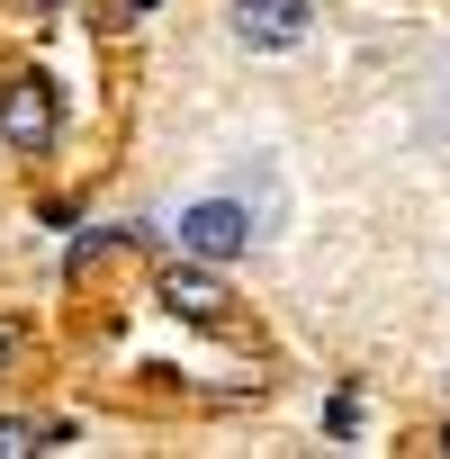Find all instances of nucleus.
<instances>
[{"instance_id": "obj_3", "label": "nucleus", "mask_w": 450, "mask_h": 459, "mask_svg": "<svg viewBox=\"0 0 450 459\" xmlns=\"http://www.w3.org/2000/svg\"><path fill=\"white\" fill-rule=\"evenodd\" d=\"M307 28H316L307 0H235V46H253V55H289V46H307Z\"/></svg>"}, {"instance_id": "obj_5", "label": "nucleus", "mask_w": 450, "mask_h": 459, "mask_svg": "<svg viewBox=\"0 0 450 459\" xmlns=\"http://www.w3.org/2000/svg\"><path fill=\"white\" fill-rule=\"evenodd\" d=\"M28 450H46V432L28 414H0V459H28Z\"/></svg>"}, {"instance_id": "obj_2", "label": "nucleus", "mask_w": 450, "mask_h": 459, "mask_svg": "<svg viewBox=\"0 0 450 459\" xmlns=\"http://www.w3.org/2000/svg\"><path fill=\"white\" fill-rule=\"evenodd\" d=\"M180 253H189V262H235V253H253V216H244L235 198L180 207Z\"/></svg>"}, {"instance_id": "obj_1", "label": "nucleus", "mask_w": 450, "mask_h": 459, "mask_svg": "<svg viewBox=\"0 0 450 459\" xmlns=\"http://www.w3.org/2000/svg\"><path fill=\"white\" fill-rule=\"evenodd\" d=\"M55 126H64V108H55L46 73H10L0 82V144L10 153H55Z\"/></svg>"}, {"instance_id": "obj_8", "label": "nucleus", "mask_w": 450, "mask_h": 459, "mask_svg": "<svg viewBox=\"0 0 450 459\" xmlns=\"http://www.w3.org/2000/svg\"><path fill=\"white\" fill-rule=\"evenodd\" d=\"M432 450H450V423H441V432H432Z\"/></svg>"}, {"instance_id": "obj_6", "label": "nucleus", "mask_w": 450, "mask_h": 459, "mask_svg": "<svg viewBox=\"0 0 450 459\" xmlns=\"http://www.w3.org/2000/svg\"><path fill=\"white\" fill-rule=\"evenodd\" d=\"M10 351H19V333H10V325H0V369H10Z\"/></svg>"}, {"instance_id": "obj_7", "label": "nucleus", "mask_w": 450, "mask_h": 459, "mask_svg": "<svg viewBox=\"0 0 450 459\" xmlns=\"http://www.w3.org/2000/svg\"><path fill=\"white\" fill-rule=\"evenodd\" d=\"M28 10H73V0H28Z\"/></svg>"}, {"instance_id": "obj_4", "label": "nucleus", "mask_w": 450, "mask_h": 459, "mask_svg": "<svg viewBox=\"0 0 450 459\" xmlns=\"http://www.w3.org/2000/svg\"><path fill=\"white\" fill-rule=\"evenodd\" d=\"M162 307H171V316H189V325H216V316H225V280H216V271H180V262H171V271H162Z\"/></svg>"}]
</instances>
